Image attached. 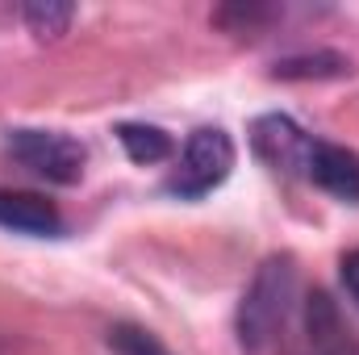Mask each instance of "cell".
<instances>
[{"instance_id": "obj_3", "label": "cell", "mask_w": 359, "mask_h": 355, "mask_svg": "<svg viewBox=\"0 0 359 355\" xmlns=\"http://www.w3.org/2000/svg\"><path fill=\"white\" fill-rule=\"evenodd\" d=\"M4 147L25 172L50 180V184H76L84 176L88 155L72 134H59V130H8Z\"/></svg>"}, {"instance_id": "obj_11", "label": "cell", "mask_w": 359, "mask_h": 355, "mask_svg": "<svg viewBox=\"0 0 359 355\" xmlns=\"http://www.w3.org/2000/svg\"><path fill=\"white\" fill-rule=\"evenodd\" d=\"M276 17H280V8H271V4H226L213 13V25H222L226 34H259Z\"/></svg>"}, {"instance_id": "obj_7", "label": "cell", "mask_w": 359, "mask_h": 355, "mask_svg": "<svg viewBox=\"0 0 359 355\" xmlns=\"http://www.w3.org/2000/svg\"><path fill=\"white\" fill-rule=\"evenodd\" d=\"M0 230H17V234H59L63 230V213L55 201L25 192V188H0Z\"/></svg>"}, {"instance_id": "obj_9", "label": "cell", "mask_w": 359, "mask_h": 355, "mask_svg": "<svg viewBox=\"0 0 359 355\" xmlns=\"http://www.w3.org/2000/svg\"><path fill=\"white\" fill-rule=\"evenodd\" d=\"M117 142H121V151L134 159V163H163L176 147H172V138L159 130V126H142V121H121L117 126Z\"/></svg>"}, {"instance_id": "obj_1", "label": "cell", "mask_w": 359, "mask_h": 355, "mask_svg": "<svg viewBox=\"0 0 359 355\" xmlns=\"http://www.w3.org/2000/svg\"><path fill=\"white\" fill-rule=\"evenodd\" d=\"M292 305H297V264L288 255H271L255 267L238 301V318H234L238 347L247 355H268L292 318Z\"/></svg>"}, {"instance_id": "obj_5", "label": "cell", "mask_w": 359, "mask_h": 355, "mask_svg": "<svg viewBox=\"0 0 359 355\" xmlns=\"http://www.w3.org/2000/svg\"><path fill=\"white\" fill-rule=\"evenodd\" d=\"M301 347L305 355H359V343L326 288H313L301 305Z\"/></svg>"}, {"instance_id": "obj_4", "label": "cell", "mask_w": 359, "mask_h": 355, "mask_svg": "<svg viewBox=\"0 0 359 355\" xmlns=\"http://www.w3.org/2000/svg\"><path fill=\"white\" fill-rule=\"evenodd\" d=\"M251 147H255V155L268 163L271 172H280V176H305L313 134H305L284 113H264L251 126Z\"/></svg>"}, {"instance_id": "obj_12", "label": "cell", "mask_w": 359, "mask_h": 355, "mask_svg": "<svg viewBox=\"0 0 359 355\" xmlns=\"http://www.w3.org/2000/svg\"><path fill=\"white\" fill-rule=\"evenodd\" d=\"M109 351L113 355H172L147 326H134V322H117L109 330Z\"/></svg>"}, {"instance_id": "obj_8", "label": "cell", "mask_w": 359, "mask_h": 355, "mask_svg": "<svg viewBox=\"0 0 359 355\" xmlns=\"http://www.w3.org/2000/svg\"><path fill=\"white\" fill-rule=\"evenodd\" d=\"M351 63L334 51H313V55H288L271 67V80H334L347 76Z\"/></svg>"}, {"instance_id": "obj_6", "label": "cell", "mask_w": 359, "mask_h": 355, "mask_svg": "<svg viewBox=\"0 0 359 355\" xmlns=\"http://www.w3.org/2000/svg\"><path fill=\"white\" fill-rule=\"evenodd\" d=\"M305 180H313L322 192H330L339 201H359V155L347 151V147H339V142L313 138L309 163H305Z\"/></svg>"}, {"instance_id": "obj_13", "label": "cell", "mask_w": 359, "mask_h": 355, "mask_svg": "<svg viewBox=\"0 0 359 355\" xmlns=\"http://www.w3.org/2000/svg\"><path fill=\"white\" fill-rule=\"evenodd\" d=\"M339 267H343V288H347V297L355 301V309H359V247L355 251H347Z\"/></svg>"}, {"instance_id": "obj_10", "label": "cell", "mask_w": 359, "mask_h": 355, "mask_svg": "<svg viewBox=\"0 0 359 355\" xmlns=\"http://www.w3.org/2000/svg\"><path fill=\"white\" fill-rule=\"evenodd\" d=\"M21 21L29 25V34H34L38 42H55V38H63V34L72 29L76 8H72V4H55V0H46V4H25V8H21Z\"/></svg>"}, {"instance_id": "obj_2", "label": "cell", "mask_w": 359, "mask_h": 355, "mask_svg": "<svg viewBox=\"0 0 359 355\" xmlns=\"http://www.w3.org/2000/svg\"><path fill=\"white\" fill-rule=\"evenodd\" d=\"M230 172H234V138L217 126H201L188 134L180 151L176 172L168 176V192H176L184 201H201L217 184H226Z\"/></svg>"}]
</instances>
